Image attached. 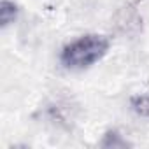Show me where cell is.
Wrapping results in <instances>:
<instances>
[{
    "label": "cell",
    "mask_w": 149,
    "mask_h": 149,
    "mask_svg": "<svg viewBox=\"0 0 149 149\" xmlns=\"http://www.w3.org/2000/svg\"><path fill=\"white\" fill-rule=\"evenodd\" d=\"M132 109L142 116V118H149V95H137L132 98Z\"/></svg>",
    "instance_id": "cell-3"
},
{
    "label": "cell",
    "mask_w": 149,
    "mask_h": 149,
    "mask_svg": "<svg viewBox=\"0 0 149 149\" xmlns=\"http://www.w3.org/2000/svg\"><path fill=\"white\" fill-rule=\"evenodd\" d=\"M111 47L107 37L86 33L65 44L60 51V63L67 70H86L100 61Z\"/></svg>",
    "instance_id": "cell-1"
},
{
    "label": "cell",
    "mask_w": 149,
    "mask_h": 149,
    "mask_svg": "<svg viewBox=\"0 0 149 149\" xmlns=\"http://www.w3.org/2000/svg\"><path fill=\"white\" fill-rule=\"evenodd\" d=\"M18 16V6L11 0H2V6H0V23L2 28H7L11 23H14Z\"/></svg>",
    "instance_id": "cell-2"
}]
</instances>
